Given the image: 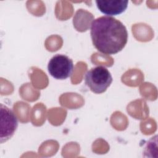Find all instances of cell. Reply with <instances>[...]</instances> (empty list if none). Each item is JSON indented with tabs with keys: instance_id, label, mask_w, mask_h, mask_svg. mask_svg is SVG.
<instances>
[{
	"instance_id": "6da1fadb",
	"label": "cell",
	"mask_w": 158,
	"mask_h": 158,
	"mask_svg": "<svg viewBox=\"0 0 158 158\" xmlns=\"http://www.w3.org/2000/svg\"><path fill=\"white\" fill-rule=\"evenodd\" d=\"M91 38L94 46L104 54L121 51L128 41V32L120 20L110 16L94 19L91 24Z\"/></svg>"
},
{
	"instance_id": "7a4b0ae2",
	"label": "cell",
	"mask_w": 158,
	"mask_h": 158,
	"mask_svg": "<svg viewBox=\"0 0 158 158\" xmlns=\"http://www.w3.org/2000/svg\"><path fill=\"white\" fill-rule=\"evenodd\" d=\"M112 82L110 72L104 66L99 65L88 70L85 76V83L90 90L101 94L105 92Z\"/></svg>"
},
{
	"instance_id": "3957f363",
	"label": "cell",
	"mask_w": 158,
	"mask_h": 158,
	"mask_svg": "<svg viewBox=\"0 0 158 158\" xmlns=\"http://www.w3.org/2000/svg\"><path fill=\"white\" fill-rule=\"evenodd\" d=\"M72 60L64 54H57L49 61L48 70L49 74L57 80H65L70 77L73 71Z\"/></svg>"
},
{
	"instance_id": "277c9868",
	"label": "cell",
	"mask_w": 158,
	"mask_h": 158,
	"mask_svg": "<svg viewBox=\"0 0 158 158\" xmlns=\"http://www.w3.org/2000/svg\"><path fill=\"white\" fill-rule=\"evenodd\" d=\"M1 143H3L10 139L14 135L18 120L14 112L6 106L1 104Z\"/></svg>"
},
{
	"instance_id": "5b68a950",
	"label": "cell",
	"mask_w": 158,
	"mask_h": 158,
	"mask_svg": "<svg viewBox=\"0 0 158 158\" xmlns=\"http://www.w3.org/2000/svg\"><path fill=\"white\" fill-rule=\"evenodd\" d=\"M98 9L107 16H114L122 14L128 7L127 0H98L96 1Z\"/></svg>"
}]
</instances>
